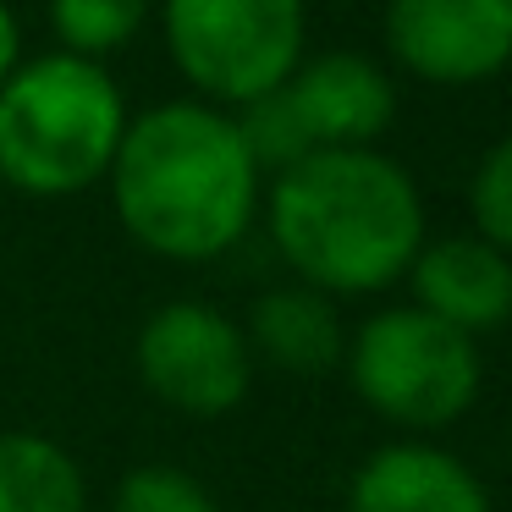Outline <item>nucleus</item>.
Returning <instances> with one entry per match:
<instances>
[{
	"label": "nucleus",
	"mask_w": 512,
	"mask_h": 512,
	"mask_svg": "<svg viewBox=\"0 0 512 512\" xmlns=\"http://www.w3.org/2000/svg\"><path fill=\"white\" fill-rule=\"evenodd\" d=\"M347 512H490V490L441 446L391 441L353 468Z\"/></svg>",
	"instance_id": "10"
},
{
	"label": "nucleus",
	"mask_w": 512,
	"mask_h": 512,
	"mask_svg": "<svg viewBox=\"0 0 512 512\" xmlns=\"http://www.w3.org/2000/svg\"><path fill=\"white\" fill-rule=\"evenodd\" d=\"M144 17H149V0H50V28H56L61 50L100 61V67L105 56L133 45Z\"/></svg>",
	"instance_id": "13"
},
{
	"label": "nucleus",
	"mask_w": 512,
	"mask_h": 512,
	"mask_svg": "<svg viewBox=\"0 0 512 512\" xmlns=\"http://www.w3.org/2000/svg\"><path fill=\"white\" fill-rule=\"evenodd\" d=\"M386 50L419 83H485L512 67V0H391Z\"/></svg>",
	"instance_id": "7"
},
{
	"label": "nucleus",
	"mask_w": 512,
	"mask_h": 512,
	"mask_svg": "<svg viewBox=\"0 0 512 512\" xmlns=\"http://www.w3.org/2000/svg\"><path fill=\"white\" fill-rule=\"evenodd\" d=\"M408 281L413 309L474 336V342L512 320V259L474 232L424 243L419 259L408 265Z\"/></svg>",
	"instance_id": "9"
},
{
	"label": "nucleus",
	"mask_w": 512,
	"mask_h": 512,
	"mask_svg": "<svg viewBox=\"0 0 512 512\" xmlns=\"http://www.w3.org/2000/svg\"><path fill=\"white\" fill-rule=\"evenodd\" d=\"M342 369L364 408H375L397 430H446L479 402V342L424 309H380L347 336Z\"/></svg>",
	"instance_id": "4"
},
{
	"label": "nucleus",
	"mask_w": 512,
	"mask_h": 512,
	"mask_svg": "<svg viewBox=\"0 0 512 512\" xmlns=\"http://www.w3.org/2000/svg\"><path fill=\"white\" fill-rule=\"evenodd\" d=\"M265 221L292 276L325 298L386 292L424 248L419 182L380 149H314L270 177Z\"/></svg>",
	"instance_id": "2"
},
{
	"label": "nucleus",
	"mask_w": 512,
	"mask_h": 512,
	"mask_svg": "<svg viewBox=\"0 0 512 512\" xmlns=\"http://www.w3.org/2000/svg\"><path fill=\"white\" fill-rule=\"evenodd\" d=\"M133 364L149 397L188 419H221L254 386V353L243 325H232V314L199 298L160 303L138 331Z\"/></svg>",
	"instance_id": "6"
},
{
	"label": "nucleus",
	"mask_w": 512,
	"mask_h": 512,
	"mask_svg": "<svg viewBox=\"0 0 512 512\" xmlns=\"http://www.w3.org/2000/svg\"><path fill=\"white\" fill-rule=\"evenodd\" d=\"M111 512H221V507L193 474L166 468V463H144L133 474H122Z\"/></svg>",
	"instance_id": "16"
},
{
	"label": "nucleus",
	"mask_w": 512,
	"mask_h": 512,
	"mask_svg": "<svg viewBox=\"0 0 512 512\" xmlns=\"http://www.w3.org/2000/svg\"><path fill=\"white\" fill-rule=\"evenodd\" d=\"M303 138L314 149H375V138L397 122V89L386 67L358 50H320L303 56L298 72L281 83Z\"/></svg>",
	"instance_id": "8"
},
{
	"label": "nucleus",
	"mask_w": 512,
	"mask_h": 512,
	"mask_svg": "<svg viewBox=\"0 0 512 512\" xmlns=\"http://www.w3.org/2000/svg\"><path fill=\"white\" fill-rule=\"evenodd\" d=\"M248 353H259L265 364H276L281 375H325V369L342 364L347 353V331L342 314L325 292L309 287H276L254 303L248 314Z\"/></svg>",
	"instance_id": "11"
},
{
	"label": "nucleus",
	"mask_w": 512,
	"mask_h": 512,
	"mask_svg": "<svg viewBox=\"0 0 512 512\" xmlns=\"http://www.w3.org/2000/svg\"><path fill=\"white\" fill-rule=\"evenodd\" d=\"M171 67L204 105H254L303 61V0H166L160 6Z\"/></svg>",
	"instance_id": "5"
},
{
	"label": "nucleus",
	"mask_w": 512,
	"mask_h": 512,
	"mask_svg": "<svg viewBox=\"0 0 512 512\" xmlns=\"http://www.w3.org/2000/svg\"><path fill=\"white\" fill-rule=\"evenodd\" d=\"M468 215H474V237L512 259V133L485 149L468 182Z\"/></svg>",
	"instance_id": "15"
},
{
	"label": "nucleus",
	"mask_w": 512,
	"mask_h": 512,
	"mask_svg": "<svg viewBox=\"0 0 512 512\" xmlns=\"http://www.w3.org/2000/svg\"><path fill=\"white\" fill-rule=\"evenodd\" d=\"M23 67V28H17L12 6L0 0V89H6V78Z\"/></svg>",
	"instance_id": "17"
},
{
	"label": "nucleus",
	"mask_w": 512,
	"mask_h": 512,
	"mask_svg": "<svg viewBox=\"0 0 512 512\" xmlns=\"http://www.w3.org/2000/svg\"><path fill=\"white\" fill-rule=\"evenodd\" d=\"M232 122H237V133H243V149L254 155L259 177H281V171L298 166L303 155H314V144L303 138L292 105L281 100V89L265 94V100H254V105H243Z\"/></svg>",
	"instance_id": "14"
},
{
	"label": "nucleus",
	"mask_w": 512,
	"mask_h": 512,
	"mask_svg": "<svg viewBox=\"0 0 512 512\" xmlns=\"http://www.w3.org/2000/svg\"><path fill=\"white\" fill-rule=\"evenodd\" d=\"M105 182L122 232L171 265L232 254L265 199V177L232 111L204 100H160L133 116Z\"/></svg>",
	"instance_id": "1"
},
{
	"label": "nucleus",
	"mask_w": 512,
	"mask_h": 512,
	"mask_svg": "<svg viewBox=\"0 0 512 512\" xmlns=\"http://www.w3.org/2000/svg\"><path fill=\"white\" fill-rule=\"evenodd\" d=\"M89 485H83L78 457L61 441L34 430L0 435V512H83Z\"/></svg>",
	"instance_id": "12"
},
{
	"label": "nucleus",
	"mask_w": 512,
	"mask_h": 512,
	"mask_svg": "<svg viewBox=\"0 0 512 512\" xmlns=\"http://www.w3.org/2000/svg\"><path fill=\"white\" fill-rule=\"evenodd\" d=\"M127 122L122 83L100 61L34 56L0 89V177L28 199H72L105 182Z\"/></svg>",
	"instance_id": "3"
}]
</instances>
